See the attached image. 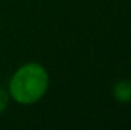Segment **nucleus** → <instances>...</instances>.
<instances>
[{
  "label": "nucleus",
  "instance_id": "obj_1",
  "mask_svg": "<svg viewBox=\"0 0 131 130\" xmlns=\"http://www.w3.org/2000/svg\"><path fill=\"white\" fill-rule=\"evenodd\" d=\"M49 75L38 63H28L18 67L9 81V95L20 104L37 103L47 90Z\"/></svg>",
  "mask_w": 131,
  "mask_h": 130
},
{
  "label": "nucleus",
  "instance_id": "obj_2",
  "mask_svg": "<svg viewBox=\"0 0 131 130\" xmlns=\"http://www.w3.org/2000/svg\"><path fill=\"white\" fill-rule=\"evenodd\" d=\"M113 97L121 103H127L131 99V81L121 80L113 86Z\"/></svg>",
  "mask_w": 131,
  "mask_h": 130
},
{
  "label": "nucleus",
  "instance_id": "obj_3",
  "mask_svg": "<svg viewBox=\"0 0 131 130\" xmlns=\"http://www.w3.org/2000/svg\"><path fill=\"white\" fill-rule=\"evenodd\" d=\"M6 106H8V92L0 89V113L6 109Z\"/></svg>",
  "mask_w": 131,
  "mask_h": 130
}]
</instances>
